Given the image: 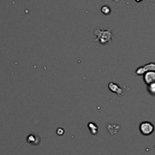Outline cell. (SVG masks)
I'll list each match as a JSON object with an SVG mask.
<instances>
[{
	"label": "cell",
	"instance_id": "obj_1",
	"mask_svg": "<svg viewBox=\"0 0 155 155\" xmlns=\"http://www.w3.org/2000/svg\"><path fill=\"white\" fill-rule=\"evenodd\" d=\"M140 132L144 135H149L154 131V126L149 122H143L140 125Z\"/></svg>",
	"mask_w": 155,
	"mask_h": 155
},
{
	"label": "cell",
	"instance_id": "obj_2",
	"mask_svg": "<svg viewBox=\"0 0 155 155\" xmlns=\"http://www.w3.org/2000/svg\"><path fill=\"white\" fill-rule=\"evenodd\" d=\"M150 71H155V63H149L143 67H140L136 71L138 74H143Z\"/></svg>",
	"mask_w": 155,
	"mask_h": 155
},
{
	"label": "cell",
	"instance_id": "obj_3",
	"mask_svg": "<svg viewBox=\"0 0 155 155\" xmlns=\"http://www.w3.org/2000/svg\"><path fill=\"white\" fill-rule=\"evenodd\" d=\"M144 81L147 85L152 83H155V71H150L144 73Z\"/></svg>",
	"mask_w": 155,
	"mask_h": 155
},
{
	"label": "cell",
	"instance_id": "obj_4",
	"mask_svg": "<svg viewBox=\"0 0 155 155\" xmlns=\"http://www.w3.org/2000/svg\"><path fill=\"white\" fill-rule=\"evenodd\" d=\"M147 91L151 95H155V83H152L147 85Z\"/></svg>",
	"mask_w": 155,
	"mask_h": 155
}]
</instances>
